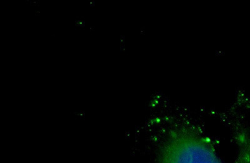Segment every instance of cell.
Returning <instances> with one entry per match:
<instances>
[{"instance_id": "1", "label": "cell", "mask_w": 250, "mask_h": 163, "mask_svg": "<svg viewBox=\"0 0 250 163\" xmlns=\"http://www.w3.org/2000/svg\"><path fill=\"white\" fill-rule=\"evenodd\" d=\"M156 163H225L210 140L195 127L178 126L168 131L158 149Z\"/></svg>"}, {"instance_id": "2", "label": "cell", "mask_w": 250, "mask_h": 163, "mask_svg": "<svg viewBox=\"0 0 250 163\" xmlns=\"http://www.w3.org/2000/svg\"><path fill=\"white\" fill-rule=\"evenodd\" d=\"M236 163H250V133L242 131L237 138Z\"/></svg>"}]
</instances>
